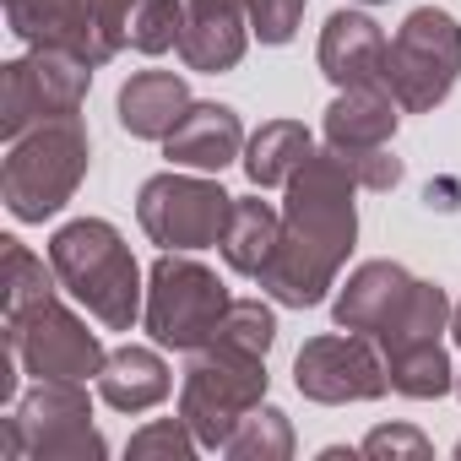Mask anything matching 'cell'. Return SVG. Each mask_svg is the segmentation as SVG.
<instances>
[{
	"label": "cell",
	"mask_w": 461,
	"mask_h": 461,
	"mask_svg": "<svg viewBox=\"0 0 461 461\" xmlns=\"http://www.w3.org/2000/svg\"><path fill=\"white\" fill-rule=\"evenodd\" d=\"M234 195L217 179H195V174H152L136 195V217L141 234L163 250H206L222 240Z\"/></svg>",
	"instance_id": "10"
},
{
	"label": "cell",
	"mask_w": 461,
	"mask_h": 461,
	"mask_svg": "<svg viewBox=\"0 0 461 461\" xmlns=\"http://www.w3.org/2000/svg\"><path fill=\"white\" fill-rule=\"evenodd\" d=\"M358 450L375 456V461H396V456H407V461H429V456H434V445H429L418 429H407V423H385V429L364 434Z\"/></svg>",
	"instance_id": "29"
},
{
	"label": "cell",
	"mask_w": 461,
	"mask_h": 461,
	"mask_svg": "<svg viewBox=\"0 0 461 461\" xmlns=\"http://www.w3.org/2000/svg\"><path fill=\"white\" fill-rule=\"evenodd\" d=\"M267 353H250L228 337H212L206 348L190 353L185 380H179V418L206 450H222L228 434L240 429L250 407L267 402Z\"/></svg>",
	"instance_id": "3"
},
{
	"label": "cell",
	"mask_w": 461,
	"mask_h": 461,
	"mask_svg": "<svg viewBox=\"0 0 461 461\" xmlns=\"http://www.w3.org/2000/svg\"><path fill=\"white\" fill-rule=\"evenodd\" d=\"M396 93L391 82L375 87H342L326 109V147L331 152H369V147H391L396 136Z\"/></svg>",
	"instance_id": "17"
},
{
	"label": "cell",
	"mask_w": 461,
	"mask_h": 461,
	"mask_svg": "<svg viewBox=\"0 0 461 461\" xmlns=\"http://www.w3.org/2000/svg\"><path fill=\"white\" fill-rule=\"evenodd\" d=\"M6 348L23 358L33 380H82V385L98 380L109 358L98 331H87V321H77L55 294L23 315H6Z\"/></svg>",
	"instance_id": "11"
},
{
	"label": "cell",
	"mask_w": 461,
	"mask_h": 461,
	"mask_svg": "<svg viewBox=\"0 0 461 461\" xmlns=\"http://www.w3.org/2000/svg\"><path fill=\"white\" fill-rule=\"evenodd\" d=\"M136 0H6V23L28 50H71L87 66H109L131 39Z\"/></svg>",
	"instance_id": "7"
},
{
	"label": "cell",
	"mask_w": 461,
	"mask_h": 461,
	"mask_svg": "<svg viewBox=\"0 0 461 461\" xmlns=\"http://www.w3.org/2000/svg\"><path fill=\"white\" fill-rule=\"evenodd\" d=\"M456 391H461V369H456Z\"/></svg>",
	"instance_id": "32"
},
{
	"label": "cell",
	"mask_w": 461,
	"mask_h": 461,
	"mask_svg": "<svg viewBox=\"0 0 461 461\" xmlns=\"http://www.w3.org/2000/svg\"><path fill=\"white\" fill-rule=\"evenodd\" d=\"M125 450H131L136 461H152V456H163V461H190V456L201 450V439L190 434V423H185V418H158V423L136 429Z\"/></svg>",
	"instance_id": "27"
},
{
	"label": "cell",
	"mask_w": 461,
	"mask_h": 461,
	"mask_svg": "<svg viewBox=\"0 0 461 461\" xmlns=\"http://www.w3.org/2000/svg\"><path fill=\"white\" fill-rule=\"evenodd\" d=\"M217 337L240 342V348H250V353H272V342H277V315H272L261 299H234V304H228V315H222V326H217Z\"/></svg>",
	"instance_id": "26"
},
{
	"label": "cell",
	"mask_w": 461,
	"mask_h": 461,
	"mask_svg": "<svg viewBox=\"0 0 461 461\" xmlns=\"http://www.w3.org/2000/svg\"><path fill=\"white\" fill-rule=\"evenodd\" d=\"M294 385L310 402L342 407V402H375V396H385L391 375H385V353L364 331H331V337H310L299 348Z\"/></svg>",
	"instance_id": "12"
},
{
	"label": "cell",
	"mask_w": 461,
	"mask_h": 461,
	"mask_svg": "<svg viewBox=\"0 0 461 461\" xmlns=\"http://www.w3.org/2000/svg\"><path fill=\"white\" fill-rule=\"evenodd\" d=\"M190 109V87L179 71H136L120 87V125L141 141H163Z\"/></svg>",
	"instance_id": "18"
},
{
	"label": "cell",
	"mask_w": 461,
	"mask_h": 461,
	"mask_svg": "<svg viewBox=\"0 0 461 461\" xmlns=\"http://www.w3.org/2000/svg\"><path fill=\"white\" fill-rule=\"evenodd\" d=\"M337 158H342V152H337ZM342 163L353 168V179H358L364 190H396V185H402V158H396L391 147H369V152H348Z\"/></svg>",
	"instance_id": "30"
},
{
	"label": "cell",
	"mask_w": 461,
	"mask_h": 461,
	"mask_svg": "<svg viewBox=\"0 0 461 461\" xmlns=\"http://www.w3.org/2000/svg\"><path fill=\"white\" fill-rule=\"evenodd\" d=\"M315 152V136L299 120H267L250 141H245V174L250 185H288L299 174V163Z\"/></svg>",
	"instance_id": "21"
},
{
	"label": "cell",
	"mask_w": 461,
	"mask_h": 461,
	"mask_svg": "<svg viewBox=\"0 0 461 461\" xmlns=\"http://www.w3.org/2000/svg\"><path fill=\"white\" fill-rule=\"evenodd\" d=\"M55 267H44L28 245H17V240H6V250H0V315H23V310H33L39 299H50L55 294Z\"/></svg>",
	"instance_id": "22"
},
{
	"label": "cell",
	"mask_w": 461,
	"mask_h": 461,
	"mask_svg": "<svg viewBox=\"0 0 461 461\" xmlns=\"http://www.w3.org/2000/svg\"><path fill=\"white\" fill-rule=\"evenodd\" d=\"M385 375H391V391H402L412 402H439L445 391H456V369H450V353L439 342L402 353V358H385Z\"/></svg>",
	"instance_id": "24"
},
{
	"label": "cell",
	"mask_w": 461,
	"mask_h": 461,
	"mask_svg": "<svg viewBox=\"0 0 461 461\" xmlns=\"http://www.w3.org/2000/svg\"><path fill=\"white\" fill-rule=\"evenodd\" d=\"M6 147H12V152H6V168H0V195H6V212H12L17 222H44V217H55V212L77 195V185H82V174H87V158H93L82 120L33 125L28 136H17V141H6Z\"/></svg>",
	"instance_id": "5"
},
{
	"label": "cell",
	"mask_w": 461,
	"mask_h": 461,
	"mask_svg": "<svg viewBox=\"0 0 461 461\" xmlns=\"http://www.w3.org/2000/svg\"><path fill=\"white\" fill-rule=\"evenodd\" d=\"M353 168L331 152L315 147L299 174L288 179V206H283V240L272 267L256 277L277 304L288 310H315L331 288L337 272L358 240V206H353Z\"/></svg>",
	"instance_id": "1"
},
{
	"label": "cell",
	"mask_w": 461,
	"mask_h": 461,
	"mask_svg": "<svg viewBox=\"0 0 461 461\" xmlns=\"http://www.w3.org/2000/svg\"><path fill=\"white\" fill-rule=\"evenodd\" d=\"M174 391L168 380V364L152 353V348H114L98 369V396L114 407V412H147L158 407L163 396Z\"/></svg>",
	"instance_id": "20"
},
{
	"label": "cell",
	"mask_w": 461,
	"mask_h": 461,
	"mask_svg": "<svg viewBox=\"0 0 461 461\" xmlns=\"http://www.w3.org/2000/svg\"><path fill=\"white\" fill-rule=\"evenodd\" d=\"M250 44V0H185V33H179V60L185 71L217 77L234 71Z\"/></svg>",
	"instance_id": "14"
},
{
	"label": "cell",
	"mask_w": 461,
	"mask_h": 461,
	"mask_svg": "<svg viewBox=\"0 0 461 461\" xmlns=\"http://www.w3.org/2000/svg\"><path fill=\"white\" fill-rule=\"evenodd\" d=\"M418 294H423V277H412L407 267H396V261H364L348 277V288L337 294L331 315H337L342 331H364L380 348V342H391L412 321Z\"/></svg>",
	"instance_id": "13"
},
{
	"label": "cell",
	"mask_w": 461,
	"mask_h": 461,
	"mask_svg": "<svg viewBox=\"0 0 461 461\" xmlns=\"http://www.w3.org/2000/svg\"><path fill=\"white\" fill-rule=\"evenodd\" d=\"M179 33H185V0H136L131 6V50L141 55H163V50H179Z\"/></svg>",
	"instance_id": "25"
},
{
	"label": "cell",
	"mask_w": 461,
	"mask_h": 461,
	"mask_svg": "<svg viewBox=\"0 0 461 461\" xmlns=\"http://www.w3.org/2000/svg\"><path fill=\"white\" fill-rule=\"evenodd\" d=\"M456 456H461V439H456Z\"/></svg>",
	"instance_id": "34"
},
{
	"label": "cell",
	"mask_w": 461,
	"mask_h": 461,
	"mask_svg": "<svg viewBox=\"0 0 461 461\" xmlns=\"http://www.w3.org/2000/svg\"><path fill=\"white\" fill-rule=\"evenodd\" d=\"M304 23V0H250V33L261 44H288Z\"/></svg>",
	"instance_id": "28"
},
{
	"label": "cell",
	"mask_w": 461,
	"mask_h": 461,
	"mask_svg": "<svg viewBox=\"0 0 461 461\" xmlns=\"http://www.w3.org/2000/svg\"><path fill=\"white\" fill-rule=\"evenodd\" d=\"M163 152L179 168H201V174H222L245 152V125L228 104H190L185 120L163 136Z\"/></svg>",
	"instance_id": "16"
},
{
	"label": "cell",
	"mask_w": 461,
	"mask_h": 461,
	"mask_svg": "<svg viewBox=\"0 0 461 461\" xmlns=\"http://www.w3.org/2000/svg\"><path fill=\"white\" fill-rule=\"evenodd\" d=\"M234 461H288L294 456V423H288V412L283 407H250L245 418H240V429L228 434V445H222Z\"/></svg>",
	"instance_id": "23"
},
{
	"label": "cell",
	"mask_w": 461,
	"mask_h": 461,
	"mask_svg": "<svg viewBox=\"0 0 461 461\" xmlns=\"http://www.w3.org/2000/svg\"><path fill=\"white\" fill-rule=\"evenodd\" d=\"M277 240H283V212L261 195H234V212H228V228H222V261L245 272V277H261L277 256Z\"/></svg>",
	"instance_id": "19"
},
{
	"label": "cell",
	"mask_w": 461,
	"mask_h": 461,
	"mask_svg": "<svg viewBox=\"0 0 461 461\" xmlns=\"http://www.w3.org/2000/svg\"><path fill=\"white\" fill-rule=\"evenodd\" d=\"M0 456L6 461H104L109 439L93 423V402L82 380H33L28 396L12 402L0 423Z\"/></svg>",
	"instance_id": "4"
},
{
	"label": "cell",
	"mask_w": 461,
	"mask_h": 461,
	"mask_svg": "<svg viewBox=\"0 0 461 461\" xmlns=\"http://www.w3.org/2000/svg\"><path fill=\"white\" fill-rule=\"evenodd\" d=\"M450 337L461 342V304H450Z\"/></svg>",
	"instance_id": "31"
},
{
	"label": "cell",
	"mask_w": 461,
	"mask_h": 461,
	"mask_svg": "<svg viewBox=\"0 0 461 461\" xmlns=\"http://www.w3.org/2000/svg\"><path fill=\"white\" fill-rule=\"evenodd\" d=\"M461 77V23L439 6H418L385 55V82L407 114H429L450 98Z\"/></svg>",
	"instance_id": "9"
},
{
	"label": "cell",
	"mask_w": 461,
	"mask_h": 461,
	"mask_svg": "<svg viewBox=\"0 0 461 461\" xmlns=\"http://www.w3.org/2000/svg\"><path fill=\"white\" fill-rule=\"evenodd\" d=\"M228 288L212 267H201L190 250H163L147 272V331L158 348H174V353H195L217 337L222 315H228Z\"/></svg>",
	"instance_id": "6"
},
{
	"label": "cell",
	"mask_w": 461,
	"mask_h": 461,
	"mask_svg": "<svg viewBox=\"0 0 461 461\" xmlns=\"http://www.w3.org/2000/svg\"><path fill=\"white\" fill-rule=\"evenodd\" d=\"M364 6H380V0H364Z\"/></svg>",
	"instance_id": "33"
},
{
	"label": "cell",
	"mask_w": 461,
	"mask_h": 461,
	"mask_svg": "<svg viewBox=\"0 0 461 461\" xmlns=\"http://www.w3.org/2000/svg\"><path fill=\"white\" fill-rule=\"evenodd\" d=\"M385 55H391V44H385L375 17H364V12H331L326 17V28H321V71L337 82V93L385 82Z\"/></svg>",
	"instance_id": "15"
},
{
	"label": "cell",
	"mask_w": 461,
	"mask_h": 461,
	"mask_svg": "<svg viewBox=\"0 0 461 461\" xmlns=\"http://www.w3.org/2000/svg\"><path fill=\"white\" fill-rule=\"evenodd\" d=\"M50 267L60 277V288L87 304V315L109 331H131L141 321V267L131 256V245L120 240V228L104 217H77L66 228H55L50 240Z\"/></svg>",
	"instance_id": "2"
},
{
	"label": "cell",
	"mask_w": 461,
	"mask_h": 461,
	"mask_svg": "<svg viewBox=\"0 0 461 461\" xmlns=\"http://www.w3.org/2000/svg\"><path fill=\"white\" fill-rule=\"evenodd\" d=\"M93 87V66L71 50H28L0 71V136L17 141L33 125L77 120Z\"/></svg>",
	"instance_id": "8"
}]
</instances>
